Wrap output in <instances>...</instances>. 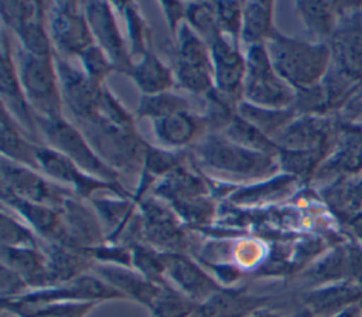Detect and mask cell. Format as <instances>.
Listing matches in <instances>:
<instances>
[{"label":"cell","mask_w":362,"mask_h":317,"mask_svg":"<svg viewBox=\"0 0 362 317\" xmlns=\"http://www.w3.org/2000/svg\"><path fill=\"white\" fill-rule=\"evenodd\" d=\"M37 147L30 136L21 129L14 117L1 106V151L3 157L30 167L40 170L37 160Z\"/></svg>","instance_id":"obj_30"},{"label":"cell","mask_w":362,"mask_h":317,"mask_svg":"<svg viewBox=\"0 0 362 317\" xmlns=\"http://www.w3.org/2000/svg\"><path fill=\"white\" fill-rule=\"evenodd\" d=\"M245 59V102L267 109L293 108L296 91L274 71L264 44L247 47Z\"/></svg>","instance_id":"obj_7"},{"label":"cell","mask_w":362,"mask_h":317,"mask_svg":"<svg viewBox=\"0 0 362 317\" xmlns=\"http://www.w3.org/2000/svg\"><path fill=\"white\" fill-rule=\"evenodd\" d=\"M361 317H362V316H361Z\"/></svg>","instance_id":"obj_50"},{"label":"cell","mask_w":362,"mask_h":317,"mask_svg":"<svg viewBox=\"0 0 362 317\" xmlns=\"http://www.w3.org/2000/svg\"><path fill=\"white\" fill-rule=\"evenodd\" d=\"M153 192L165 200L177 215L191 225L204 226L215 214L206 184L182 164L160 178Z\"/></svg>","instance_id":"obj_5"},{"label":"cell","mask_w":362,"mask_h":317,"mask_svg":"<svg viewBox=\"0 0 362 317\" xmlns=\"http://www.w3.org/2000/svg\"><path fill=\"white\" fill-rule=\"evenodd\" d=\"M25 282L10 267L1 265L0 267V293L1 300H14L27 293Z\"/></svg>","instance_id":"obj_46"},{"label":"cell","mask_w":362,"mask_h":317,"mask_svg":"<svg viewBox=\"0 0 362 317\" xmlns=\"http://www.w3.org/2000/svg\"><path fill=\"white\" fill-rule=\"evenodd\" d=\"M361 316H362V301L346 307L345 310L339 311L338 314H335L332 317H361Z\"/></svg>","instance_id":"obj_48"},{"label":"cell","mask_w":362,"mask_h":317,"mask_svg":"<svg viewBox=\"0 0 362 317\" xmlns=\"http://www.w3.org/2000/svg\"><path fill=\"white\" fill-rule=\"evenodd\" d=\"M90 272L117 290L124 299H132L148 310L160 293L161 284L147 280L137 270L127 266L95 262Z\"/></svg>","instance_id":"obj_23"},{"label":"cell","mask_w":362,"mask_h":317,"mask_svg":"<svg viewBox=\"0 0 362 317\" xmlns=\"http://www.w3.org/2000/svg\"><path fill=\"white\" fill-rule=\"evenodd\" d=\"M191 151L199 166L230 181L267 178L280 168L276 156L249 150L218 133L202 137Z\"/></svg>","instance_id":"obj_1"},{"label":"cell","mask_w":362,"mask_h":317,"mask_svg":"<svg viewBox=\"0 0 362 317\" xmlns=\"http://www.w3.org/2000/svg\"><path fill=\"white\" fill-rule=\"evenodd\" d=\"M61 96L76 123L90 120L99 115V100L103 85L95 83L85 72L78 71L65 58L54 52Z\"/></svg>","instance_id":"obj_13"},{"label":"cell","mask_w":362,"mask_h":317,"mask_svg":"<svg viewBox=\"0 0 362 317\" xmlns=\"http://www.w3.org/2000/svg\"><path fill=\"white\" fill-rule=\"evenodd\" d=\"M185 21L187 24L209 45L216 37L221 35L215 3L192 1L185 3Z\"/></svg>","instance_id":"obj_40"},{"label":"cell","mask_w":362,"mask_h":317,"mask_svg":"<svg viewBox=\"0 0 362 317\" xmlns=\"http://www.w3.org/2000/svg\"><path fill=\"white\" fill-rule=\"evenodd\" d=\"M1 265L16 272L28 289L49 287L48 259L42 245L37 248H7L1 246Z\"/></svg>","instance_id":"obj_26"},{"label":"cell","mask_w":362,"mask_h":317,"mask_svg":"<svg viewBox=\"0 0 362 317\" xmlns=\"http://www.w3.org/2000/svg\"><path fill=\"white\" fill-rule=\"evenodd\" d=\"M65 229L66 248L86 252L103 243V226L89 207L72 195L58 207Z\"/></svg>","instance_id":"obj_21"},{"label":"cell","mask_w":362,"mask_h":317,"mask_svg":"<svg viewBox=\"0 0 362 317\" xmlns=\"http://www.w3.org/2000/svg\"><path fill=\"white\" fill-rule=\"evenodd\" d=\"M78 126L96 154L117 174L141 170L147 143L136 132L117 127L100 116L78 123Z\"/></svg>","instance_id":"obj_3"},{"label":"cell","mask_w":362,"mask_h":317,"mask_svg":"<svg viewBox=\"0 0 362 317\" xmlns=\"http://www.w3.org/2000/svg\"><path fill=\"white\" fill-rule=\"evenodd\" d=\"M197 307L198 303L192 301L170 283H164L150 311L151 317H189Z\"/></svg>","instance_id":"obj_39"},{"label":"cell","mask_w":362,"mask_h":317,"mask_svg":"<svg viewBox=\"0 0 362 317\" xmlns=\"http://www.w3.org/2000/svg\"><path fill=\"white\" fill-rule=\"evenodd\" d=\"M160 6L164 10V14L167 17V21L170 24V30L173 35H175L181 20H185V3H177V1H163Z\"/></svg>","instance_id":"obj_47"},{"label":"cell","mask_w":362,"mask_h":317,"mask_svg":"<svg viewBox=\"0 0 362 317\" xmlns=\"http://www.w3.org/2000/svg\"><path fill=\"white\" fill-rule=\"evenodd\" d=\"M297 181L300 180L290 174L276 175L263 183H257L255 185L236 190L235 192H232L229 200L236 204H263L291 192Z\"/></svg>","instance_id":"obj_35"},{"label":"cell","mask_w":362,"mask_h":317,"mask_svg":"<svg viewBox=\"0 0 362 317\" xmlns=\"http://www.w3.org/2000/svg\"><path fill=\"white\" fill-rule=\"evenodd\" d=\"M38 167L55 181L65 183L78 198H92L96 191H107L120 198H132V194L120 183H109L89 175L75 163L48 146L37 147Z\"/></svg>","instance_id":"obj_10"},{"label":"cell","mask_w":362,"mask_h":317,"mask_svg":"<svg viewBox=\"0 0 362 317\" xmlns=\"http://www.w3.org/2000/svg\"><path fill=\"white\" fill-rule=\"evenodd\" d=\"M184 110H189L188 102L180 95L168 91L157 95H143L137 109V116L151 117L156 120Z\"/></svg>","instance_id":"obj_41"},{"label":"cell","mask_w":362,"mask_h":317,"mask_svg":"<svg viewBox=\"0 0 362 317\" xmlns=\"http://www.w3.org/2000/svg\"><path fill=\"white\" fill-rule=\"evenodd\" d=\"M174 37L177 50L173 71L177 83L194 95L206 98L215 89L209 45L187 23L180 24Z\"/></svg>","instance_id":"obj_8"},{"label":"cell","mask_w":362,"mask_h":317,"mask_svg":"<svg viewBox=\"0 0 362 317\" xmlns=\"http://www.w3.org/2000/svg\"><path fill=\"white\" fill-rule=\"evenodd\" d=\"M269 296H257L246 287L222 289L204 303L198 304L189 317H250L267 306Z\"/></svg>","instance_id":"obj_25"},{"label":"cell","mask_w":362,"mask_h":317,"mask_svg":"<svg viewBox=\"0 0 362 317\" xmlns=\"http://www.w3.org/2000/svg\"><path fill=\"white\" fill-rule=\"evenodd\" d=\"M215 11L219 31L223 37L238 44L242 31L243 3L242 1H215Z\"/></svg>","instance_id":"obj_44"},{"label":"cell","mask_w":362,"mask_h":317,"mask_svg":"<svg viewBox=\"0 0 362 317\" xmlns=\"http://www.w3.org/2000/svg\"><path fill=\"white\" fill-rule=\"evenodd\" d=\"M0 82H1V99L3 108L14 117V120L21 126V129L30 136V139L38 144L44 146L41 139L38 137V129L35 123L34 113L25 99L17 65L11 57L10 40L6 33L1 34V71H0Z\"/></svg>","instance_id":"obj_19"},{"label":"cell","mask_w":362,"mask_h":317,"mask_svg":"<svg viewBox=\"0 0 362 317\" xmlns=\"http://www.w3.org/2000/svg\"><path fill=\"white\" fill-rule=\"evenodd\" d=\"M79 59L83 67V72L98 85H103V79L112 72L116 71L106 54L96 45L88 47L81 55Z\"/></svg>","instance_id":"obj_45"},{"label":"cell","mask_w":362,"mask_h":317,"mask_svg":"<svg viewBox=\"0 0 362 317\" xmlns=\"http://www.w3.org/2000/svg\"><path fill=\"white\" fill-rule=\"evenodd\" d=\"M48 259L49 287L71 282L92 270L95 260L82 250H75L62 245L42 242Z\"/></svg>","instance_id":"obj_28"},{"label":"cell","mask_w":362,"mask_h":317,"mask_svg":"<svg viewBox=\"0 0 362 317\" xmlns=\"http://www.w3.org/2000/svg\"><path fill=\"white\" fill-rule=\"evenodd\" d=\"M129 76L136 82L143 95H157L168 92L174 85V71L151 51L133 64Z\"/></svg>","instance_id":"obj_31"},{"label":"cell","mask_w":362,"mask_h":317,"mask_svg":"<svg viewBox=\"0 0 362 317\" xmlns=\"http://www.w3.org/2000/svg\"><path fill=\"white\" fill-rule=\"evenodd\" d=\"M274 71L294 91L322 82L331 64V48L325 42H305L276 31L264 44Z\"/></svg>","instance_id":"obj_2"},{"label":"cell","mask_w":362,"mask_h":317,"mask_svg":"<svg viewBox=\"0 0 362 317\" xmlns=\"http://www.w3.org/2000/svg\"><path fill=\"white\" fill-rule=\"evenodd\" d=\"M47 21L54 52L62 58L79 57L95 44L82 3H47Z\"/></svg>","instance_id":"obj_9"},{"label":"cell","mask_w":362,"mask_h":317,"mask_svg":"<svg viewBox=\"0 0 362 317\" xmlns=\"http://www.w3.org/2000/svg\"><path fill=\"white\" fill-rule=\"evenodd\" d=\"M332 67L358 85L362 82V3H352L328 41Z\"/></svg>","instance_id":"obj_12"},{"label":"cell","mask_w":362,"mask_h":317,"mask_svg":"<svg viewBox=\"0 0 362 317\" xmlns=\"http://www.w3.org/2000/svg\"><path fill=\"white\" fill-rule=\"evenodd\" d=\"M1 188L23 200L54 208L61 207L66 198L74 195L69 188L57 185L38 175L35 170L6 157H1Z\"/></svg>","instance_id":"obj_14"},{"label":"cell","mask_w":362,"mask_h":317,"mask_svg":"<svg viewBox=\"0 0 362 317\" xmlns=\"http://www.w3.org/2000/svg\"><path fill=\"white\" fill-rule=\"evenodd\" d=\"M359 301H362V286L352 282L313 287L301 297L303 310L310 317H332Z\"/></svg>","instance_id":"obj_24"},{"label":"cell","mask_w":362,"mask_h":317,"mask_svg":"<svg viewBox=\"0 0 362 317\" xmlns=\"http://www.w3.org/2000/svg\"><path fill=\"white\" fill-rule=\"evenodd\" d=\"M351 4L339 1H297L296 7L317 42L328 44L341 17Z\"/></svg>","instance_id":"obj_29"},{"label":"cell","mask_w":362,"mask_h":317,"mask_svg":"<svg viewBox=\"0 0 362 317\" xmlns=\"http://www.w3.org/2000/svg\"><path fill=\"white\" fill-rule=\"evenodd\" d=\"M1 200L13 211L20 214L41 239L62 246L66 245L65 229L58 208L23 200L4 188H1Z\"/></svg>","instance_id":"obj_22"},{"label":"cell","mask_w":362,"mask_h":317,"mask_svg":"<svg viewBox=\"0 0 362 317\" xmlns=\"http://www.w3.org/2000/svg\"><path fill=\"white\" fill-rule=\"evenodd\" d=\"M223 136L230 142L249 150L276 157L279 156L280 149L274 144V142L264 133H262L259 129H256L253 125L242 119L238 113L233 116L230 123L223 130Z\"/></svg>","instance_id":"obj_37"},{"label":"cell","mask_w":362,"mask_h":317,"mask_svg":"<svg viewBox=\"0 0 362 317\" xmlns=\"http://www.w3.org/2000/svg\"><path fill=\"white\" fill-rule=\"evenodd\" d=\"M124 299L117 290L110 287L102 279H99L92 272L85 273L71 282L51 286L45 289H38L27 292L16 301L25 304H45V303H58V301H89L99 303L105 300Z\"/></svg>","instance_id":"obj_16"},{"label":"cell","mask_w":362,"mask_h":317,"mask_svg":"<svg viewBox=\"0 0 362 317\" xmlns=\"http://www.w3.org/2000/svg\"><path fill=\"white\" fill-rule=\"evenodd\" d=\"M236 113L270 139H273L284 126H287L297 116L293 108L267 109L250 105L245 100L238 105Z\"/></svg>","instance_id":"obj_34"},{"label":"cell","mask_w":362,"mask_h":317,"mask_svg":"<svg viewBox=\"0 0 362 317\" xmlns=\"http://www.w3.org/2000/svg\"><path fill=\"white\" fill-rule=\"evenodd\" d=\"M82 7L96 45L106 54L116 71L129 75L133 62L117 28L112 4L106 1H86L82 3Z\"/></svg>","instance_id":"obj_17"},{"label":"cell","mask_w":362,"mask_h":317,"mask_svg":"<svg viewBox=\"0 0 362 317\" xmlns=\"http://www.w3.org/2000/svg\"><path fill=\"white\" fill-rule=\"evenodd\" d=\"M34 117L37 129L44 136L48 147L69 158L89 175L109 183H120L119 174L96 154L78 127L66 122L62 116L47 119L34 115Z\"/></svg>","instance_id":"obj_6"},{"label":"cell","mask_w":362,"mask_h":317,"mask_svg":"<svg viewBox=\"0 0 362 317\" xmlns=\"http://www.w3.org/2000/svg\"><path fill=\"white\" fill-rule=\"evenodd\" d=\"M115 7L119 8V11L123 14L126 20L127 27V35L130 40V57H139V59L146 55L150 50V34L147 24L141 14L139 13V8L134 3L123 1V3H115Z\"/></svg>","instance_id":"obj_38"},{"label":"cell","mask_w":362,"mask_h":317,"mask_svg":"<svg viewBox=\"0 0 362 317\" xmlns=\"http://www.w3.org/2000/svg\"><path fill=\"white\" fill-rule=\"evenodd\" d=\"M331 149H314V150H279L280 168L296 178L308 180L315 175L320 166L325 161Z\"/></svg>","instance_id":"obj_36"},{"label":"cell","mask_w":362,"mask_h":317,"mask_svg":"<svg viewBox=\"0 0 362 317\" xmlns=\"http://www.w3.org/2000/svg\"><path fill=\"white\" fill-rule=\"evenodd\" d=\"M214 67L215 89L239 105L243 99V81L246 74V59L240 54L238 44L222 34L209 44Z\"/></svg>","instance_id":"obj_20"},{"label":"cell","mask_w":362,"mask_h":317,"mask_svg":"<svg viewBox=\"0 0 362 317\" xmlns=\"http://www.w3.org/2000/svg\"><path fill=\"white\" fill-rule=\"evenodd\" d=\"M45 3L41 1H23V0H1L0 14L4 25L11 31H16L30 20H33L42 8Z\"/></svg>","instance_id":"obj_43"},{"label":"cell","mask_w":362,"mask_h":317,"mask_svg":"<svg viewBox=\"0 0 362 317\" xmlns=\"http://www.w3.org/2000/svg\"><path fill=\"white\" fill-rule=\"evenodd\" d=\"M204 117L191 110L177 112L161 119L153 120L154 134L161 146L181 149L192 144L205 129Z\"/></svg>","instance_id":"obj_27"},{"label":"cell","mask_w":362,"mask_h":317,"mask_svg":"<svg viewBox=\"0 0 362 317\" xmlns=\"http://www.w3.org/2000/svg\"><path fill=\"white\" fill-rule=\"evenodd\" d=\"M0 239L1 246L7 248H37L41 246V238L27 225L18 222L17 219L1 214L0 217Z\"/></svg>","instance_id":"obj_42"},{"label":"cell","mask_w":362,"mask_h":317,"mask_svg":"<svg viewBox=\"0 0 362 317\" xmlns=\"http://www.w3.org/2000/svg\"><path fill=\"white\" fill-rule=\"evenodd\" d=\"M161 258L167 282L198 304L225 289L185 252H161Z\"/></svg>","instance_id":"obj_18"},{"label":"cell","mask_w":362,"mask_h":317,"mask_svg":"<svg viewBox=\"0 0 362 317\" xmlns=\"http://www.w3.org/2000/svg\"><path fill=\"white\" fill-rule=\"evenodd\" d=\"M273 1H245L240 41L250 45L266 44L277 31L273 25Z\"/></svg>","instance_id":"obj_32"},{"label":"cell","mask_w":362,"mask_h":317,"mask_svg":"<svg viewBox=\"0 0 362 317\" xmlns=\"http://www.w3.org/2000/svg\"><path fill=\"white\" fill-rule=\"evenodd\" d=\"M337 132L338 122L328 115H297L272 140L283 150H334Z\"/></svg>","instance_id":"obj_15"},{"label":"cell","mask_w":362,"mask_h":317,"mask_svg":"<svg viewBox=\"0 0 362 317\" xmlns=\"http://www.w3.org/2000/svg\"><path fill=\"white\" fill-rule=\"evenodd\" d=\"M98 303L58 301L25 304L16 300H1V309L17 317H86Z\"/></svg>","instance_id":"obj_33"},{"label":"cell","mask_w":362,"mask_h":317,"mask_svg":"<svg viewBox=\"0 0 362 317\" xmlns=\"http://www.w3.org/2000/svg\"><path fill=\"white\" fill-rule=\"evenodd\" d=\"M346 109L348 112L354 110V112H362V92L355 95V99L354 100H349L348 105L344 108Z\"/></svg>","instance_id":"obj_49"},{"label":"cell","mask_w":362,"mask_h":317,"mask_svg":"<svg viewBox=\"0 0 362 317\" xmlns=\"http://www.w3.org/2000/svg\"><path fill=\"white\" fill-rule=\"evenodd\" d=\"M16 65L33 113L47 119L61 117L62 96L54 55L38 57L20 50Z\"/></svg>","instance_id":"obj_4"},{"label":"cell","mask_w":362,"mask_h":317,"mask_svg":"<svg viewBox=\"0 0 362 317\" xmlns=\"http://www.w3.org/2000/svg\"><path fill=\"white\" fill-rule=\"evenodd\" d=\"M137 204L140 208V243L160 252H184L188 239L177 214L151 198H141Z\"/></svg>","instance_id":"obj_11"}]
</instances>
